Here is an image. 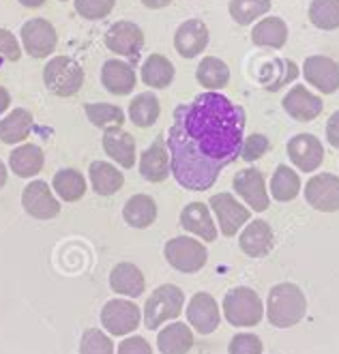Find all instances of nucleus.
I'll list each match as a JSON object with an SVG mask.
<instances>
[{
	"instance_id": "f257e3e1",
	"label": "nucleus",
	"mask_w": 339,
	"mask_h": 354,
	"mask_svg": "<svg viewBox=\"0 0 339 354\" xmlns=\"http://www.w3.org/2000/svg\"><path fill=\"white\" fill-rule=\"evenodd\" d=\"M245 112L221 93H202L174 112L167 133L170 168L181 187L204 192L241 153Z\"/></svg>"
},
{
	"instance_id": "f03ea898",
	"label": "nucleus",
	"mask_w": 339,
	"mask_h": 354,
	"mask_svg": "<svg viewBox=\"0 0 339 354\" xmlns=\"http://www.w3.org/2000/svg\"><path fill=\"white\" fill-rule=\"evenodd\" d=\"M307 311V299L296 283H277L266 299V318L273 326L290 328L299 324Z\"/></svg>"
},
{
	"instance_id": "7ed1b4c3",
	"label": "nucleus",
	"mask_w": 339,
	"mask_h": 354,
	"mask_svg": "<svg viewBox=\"0 0 339 354\" xmlns=\"http://www.w3.org/2000/svg\"><path fill=\"white\" fill-rule=\"evenodd\" d=\"M223 316L237 328L258 326L264 318V305L256 290L247 286H237L223 297Z\"/></svg>"
},
{
	"instance_id": "20e7f679",
	"label": "nucleus",
	"mask_w": 339,
	"mask_h": 354,
	"mask_svg": "<svg viewBox=\"0 0 339 354\" xmlns=\"http://www.w3.org/2000/svg\"><path fill=\"white\" fill-rule=\"evenodd\" d=\"M183 307H185L183 290L174 283H163L157 290H153V295L146 299L144 314H142L144 326L148 330H157L161 324L178 318Z\"/></svg>"
},
{
	"instance_id": "39448f33",
	"label": "nucleus",
	"mask_w": 339,
	"mask_h": 354,
	"mask_svg": "<svg viewBox=\"0 0 339 354\" xmlns=\"http://www.w3.org/2000/svg\"><path fill=\"white\" fill-rule=\"evenodd\" d=\"M44 84L56 97H73L84 84V69L75 58L54 56L44 67Z\"/></svg>"
},
{
	"instance_id": "423d86ee",
	"label": "nucleus",
	"mask_w": 339,
	"mask_h": 354,
	"mask_svg": "<svg viewBox=\"0 0 339 354\" xmlns=\"http://www.w3.org/2000/svg\"><path fill=\"white\" fill-rule=\"evenodd\" d=\"M167 264L181 273H198L208 262V249L192 236H174L163 247Z\"/></svg>"
},
{
	"instance_id": "0eeeda50",
	"label": "nucleus",
	"mask_w": 339,
	"mask_h": 354,
	"mask_svg": "<svg viewBox=\"0 0 339 354\" xmlns=\"http://www.w3.org/2000/svg\"><path fill=\"white\" fill-rule=\"evenodd\" d=\"M142 322V311L134 301L112 299L101 309V324L114 337H122L134 333Z\"/></svg>"
},
{
	"instance_id": "6e6552de",
	"label": "nucleus",
	"mask_w": 339,
	"mask_h": 354,
	"mask_svg": "<svg viewBox=\"0 0 339 354\" xmlns=\"http://www.w3.org/2000/svg\"><path fill=\"white\" fill-rule=\"evenodd\" d=\"M19 39H22V46H24L26 54L33 58H48L58 46L56 28H54V24L48 22L46 17L28 19V22L22 26Z\"/></svg>"
},
{
	"instance_id": "1a4fd4ad",
	"label": "nucleus",
	"mask_w": 339,
	"mask_h": 354,
	"mask_svg": "<svg viewBox=\"0 0 339 354\" xmlns=\"http://www.w3.org/2000/svg\"><path fill=\"white\" fill-rule=\"evenodd\" d=\"M208 208L215 213L217 223H219V232L223 236L239 234V230H243V225L249 223V217H251V213L232 194L213 196L208 202Z\"/></svg>"
},
{
	"instance_id": "9d476101",
	"label": "nucleus",
	"mask_w": 339,
	"mask_h": 354,
	"mask_svg": "<svg viewBox=\"0 0 339 354\" xmlns=\"http://www.w3.org/2000/svg\"><path fill=\"white\" fill-rule=\"evenodd\" d=\"M103 41H105V48L110 52L125 56V58H136L144 48V32L136 22L120 19V22H114L105 30Z\"/></svg>"
},
{
	"instance_id": "9b49d317",
	"label": "nucleus",
	"mask_w": 339,
	"mask_h": 354,
	"mask_svg": "<svg viewBox=\"0 0 339 354\" xmlns=\"http://www.w3.org/2000/svg\"><path fill=\"white\" fill-rule=\"evenodd\" d=\"M305 200L320 213L339 211V176L331 172L311 176L305 185Z\"/></svg>"
},
{
	"instance_id": "f8f14e48",
	"label": "nucleus",
	"mask_w": 339,
	"mask_h": 354,
	"mask_svg": "<svg viewBox=\"0 0 339 354\" xmlns=\"http://www.w3.org/2000/svg\"><path fill=\"white\" fill-rule=\"evenodd\" d=\"M303 77L318 93L333 95L339 91V65L322 54H313L303 62Z\"/></svg>"
},
{
	"instance_id": "ddd939ff",
	"label": "nucleus",
	"mask_w": 339,
	"mask_h": 354,
	"mask_svg": "<svg viewBox=\"0 0 339 354\" xmlns=\"http://www.w3.org/2000/svg\"><path fill=\"white\" fill-rule=\"evenodd\" d=\"M187 322L200 335L215 333L221 322V311L217 301L208 292H196L187 305Z\"/></svg>"
},
{
	"instance_id": "4468645a",
	"label": "nucleus",
	"mask_w": 339,
	"mask_h": 354,
	"mask_svg": "<svg viewBox=\"0 0 339 354\" xmlns=\"http://www.w3.org/2000/svg\"><path fill=\"white\" fill-rule=\"evenodd\" d=\"M22 206L30 217L41 221L54 219L60 213V204L50 192V185L46 180H33L26 185L22 194Z\"/></svg>"
},
{
	"instance_id": "2eb2a0df",
	"label": "nucleus",
	"mask_w": 339,
	"mask_h": 354,
	"mask_svg": "<svg viewBox=\"0 0 339 354\" xmlns=\"http://www.w3.org/2000/svg\"><path fill=\"white\" fill-rule=\"evenodd\" d=\"M235 192L247 202L249 208H253L256 213H262L271 204V196L266 194V183H264V174L258 168H245L241 170L235 180Z\"/></svg>"
},
{
	"instance_id": "dca6fc26",
	"label": "nucleus",
	"mask_w": 339,
	"mask_h": 354,
	"mask_svg": "<svg viewBox=\"0 0 339 354\" xmlns=\"http://www.w3.org/2000/svg\"><path fill=\"white\" fill-rule=\"evenodd\" d=\"M288 157L290 161L303 172H313L320 168L324 161V147L322 142L311 133H299L288 142Z\"/></svg>"
},
{
	"instance_id": "f3484780",
	"label": "nucleus",
	"mask_w": 339,
	"mask_h": 354,
	"mask_svg": "<svg viewBox=\"0 0 339 354\" xmlns=\"http://www.w3.org/2000/svg\"><path fill=\"white\" fill-rule=\"evenodd\" d=\"M282 106L286 110V114L299 122H309L313 118L320 116L322 112V99L318 97L315 93H311L307 86L303 84H296L292 86L284 99H282Z\"/></svg>"
},
{
	"instance_id": "a211bd4d",
	"label": "nucleus",
	"mask_w": 339,
	"mask_h": 354,
	"mask_svg": "<svg viewBox=\"0 0 339 354\" xmlns=\"http://www.w3.org/2000/svg\"><path fill=\"white\" fill-rule=\"evenodd\" d=\"M210 32L202 19H187L174 32V48L183 58H198L208 48Z\"/></svg>"
},
{
	"instance_id": "6ab92c4d",
	"label": "nucleus",
	"mask_w": 339,
	"mask_h": 354,
	"mask_svg": "<svg viewBox=\"0 0 339 354\" xmlns=\"http://www.w3.org/2000/svg\"><path fill=\"white\" fill-rule=\"evenodd\" d=\"M101 84L110 95L125 97L136 91L138 77H136V71L129 62L110 58V60H105L101 67Z\"/></svg>"
},
{
	"instance_id": "aec40b11",
	"label": "nucleus",
	"mask_w": 339,
	"mask_h": 354,
	"mask_svg": "<svg viewBox=\"0 0 339 354\" xmlns=\"http://www.w3.org/2000/svg\"><path fill=\"white\" fill-rule=\"evenodd\" d=\"M239 245L243 254L249 258H266L275 247V234L268 221L253 219L247 223V227L241 232Z\"/></svg>"
},
{
	"instance_id": "412c9836",
	"label": "nucleus",
	"mask_w": 339,
	"mask_h": 354,
	"mask_svg": "<svg viewBox=\"0 0 339 354\" xmlns=\"http://www.w3.org/2000/svg\"><path fill=\"white\" fill-rule=\"evenodd\" d=\"M181 225L187 232H192L198 239H202L204 243L217 241V234H219L217 225L213 221V215H210V208L204 202L187 204L181 211Z\"/></svg>"
},
{
	"instance_id": "4be33fe9",
	"label": "nucleus",
	"mask_w": 339,
	"mask_h": 354,
	"mask_svg": "<svg viewBox=\"0 0 339 354\" xmlns=\"http://www.w3.org/2000/svg\"><path fill=\"white\" fill-rule=\"evenodd\" d=\"M170 151L167 144L163 142V136H159L153 147H148L140 155V174L148 183H161L170 176Z\"/></svg>"
},
{
	"instance_id": "5701e85b",
	"label": "nucleus",
	"mask_w": 339,
	"mask_h": 354,
	"mask_svg": "<svg viewBox=\"0 0 339 354\" xmlns=\"http://www.w3.org/2000/svg\"><path fill=\"white\" fill-rule=\"evenodd\" d=\"M103 151L122 168L136 165V140L122 127H110L103 131Z\"/></svg>"
},
{
	"instance_id": "b1692460",
	"label": "nucleus",
	"mask_w": 339,
	"mask_h": 354,
	"mask_svg": "<svg viewBox=\"0 0 339 354\" xmlns=\"http://www.w3.org/2000/svg\"><path fill=\"white\" fill-rule=\"evenodd\" d=\"M110 288L114 290L116 295L138 299L144 292L146 281H144L142 270L136 264L120 262V264H116L112 268V273H110Z\"/></svg>"
},
{
	"instance_id": "393cba45",
	"label": "nucleus",
	"mask_w": 339,
	"mask_h": 354,
	"mask_svg": "<svg viewBox=\"0 0 339 354\" xmlns=\"http://www.w3.org/2000/svg\"><path fill=\"white\" fill-rule=\"evenodd\" d=\"M46 155L37 144H19L9 155V168L19 178H33L44 170Z\"/></svg>"
},
{
	"instance_id": "a878e982",
	"label": "nucleus",
	"mask_w": 339,
	"mask_h": 354,
	"mask_svg": "<svg viewBox=\"0 0 339 354\" xmlns=\"http://www.w3.org/2000/svg\"><path fill=\"white\" fill-rule=\"evenodd\" d=\"M251 41L258 48L282 50L288 41V24L277 15L262 17L260 22L251 28Z\"/></svg>"
},
{
	"instance_id": "bb28decb",
	"label": "nucleus",
	"mask_w": 339,
	"mask_h": 354,
	"mask_svg": "<svg viewBox=\"0 0 339 354\" xmlns=\"http://www.w3.org/2000/svg\"><path fill=\"white\" fill-rule=\"evenodd\" d=\"M194 348V330L185 322H170L157 335V350L161 354H187Z\"/></svg>"
},
{
	"instance_id": "cd10ccee",
	"label": "nucleus",
	"mask_w": 339,
	"mask_h": 354,
	"mask_svg": "<svg viewBox=\"0 0 339 354\" xmlns=\"http://www.w3.org/2000/svg\"><path fill=\"white\" fill-rule=\"evenodd\" d=\"M142 82L148 88H167L174 82L176 69L172 65V60L165 58L163 54H151L142 65Z\"/></svg>"
},
{
	"instance_id": "c85d7f7f",
	"label": "nucleus",
	"mask_w": 339,
	"mask_h": 354,
	"mask_svg": "<svg viewBox=\"0 0 339 354\" xmlns=\"http://www.w3.org/2000/svg\"><path fill=\"white\" fill-rule=\"evenodd\" d=\"M122 217H125L127 225L136 227V230L153 225L157 219V202L146 194L131 196L122 206Z\"/></svg>"
},
{
	"instance_id": "c756f323",
	"label": "nucleus",
	"mask_w": 339,
	"mask_h": 354,
	"mask_svg": "<svg viewBox=\"0 0 339 354\" xmlns=\"http://www.w3.org/2000/svg\"><path fill=\"white\" fill-rule=\"evenodd\" d=\"M35 118L28 110L15 108L3 120H0V142L3 144H19L33 131Z\"/></svg>"
},
{
	"instance_id": "7c9ffc66",
	"label": "nucleus",
	"mask_w": 339,
	"mask_h": 354,
	"mask_svg": "<svg viewBox=\"0 0 339 354\" xmlns=\"http://www.w3.org/2000/svg\"><path fill=\"white\" fill-rule=\"evenodd\" d=\"M89 178L95 194L99 196H114L125 185V176L118 172L116 165L108 161H93L89 168Z\"/></svg>"
},
{
	"instance_id": "2f4dec72",
	"label": "nucleus",
	"mask_w": 339,
	"mask_h": 354,
	"mask_svg": "<svg viewBox=\"0 0 339 354\" xmlns=\"http://www.w3.org/2000/svg\"><path fill=\"white\" fill-rule=\"evenodd\" d=\"M198 84L206 91H223L230 82V67L217 56H206L196 69Z\"/></svg>"
},
{
	"instance_id": "473e14b6",
	"label": "nucleus",
	"mask_w": 339,
	"mask_h": 354,
	"mask_svg": "<svg viewBox=\"0 0 339 354\" xmlns=\"http://www.w3.org/2000/svg\"><path fill=\"white\" fill-rule=\"evenodd\" d=\"M161 114V103L155 93H140L129 103V118L136 127H153Z\"/></svg>"
},
{
	"instance_id": "72a5a7b5",
	"label": "nucleus",
	"mask_w": 339,
	"mask_h": 354,
	"mask_svg": "<svg viewBox=\"0 0 339 354\" xmlns=\"http://www.w3.org/2000/svg\"><path fill=\"white\" fill-rule=\"evenodd\" d=\"M54 192L56 196H60L65 202H77L86 194V178H84L82 172L73 170V168H65L58 170L54 174Z\"/></svg>"
},
{
	"instance_id": "f704fd0d",
	"label": "nucleus",
	"mask_w": 339,
	"mask_h": 354,
	"mask_svg": "<svg viewBox=\"0 0 339 354\" xmlns=\"http://www.w3.org/2000/svg\"><path fill=\"white\" fill-rule=\"evenodd\" d=\"M301 192V178L288 165H277L271 178V196L277 202H292Z\"/></svg>"
},
{
	"instance_id": "c9c22d12",
	"label": "nucleus",
	"mask_w": 339,
	"mask_h": 354,
	"mask_svg": "<svg viewBox=\"0 0 339 354\" xmlns=\"http://www.w3.org/2000/svg\"><path fill=\"white\" fill-rule=\"evenodd\" d=\"M230 17L241 26H249L271 11V0H230Z\"/></svg>"
},
{
	"instance_id": "e433bc0d",
	"label": "nucleus",
	"mask_w": 339,
	"mask_h": 354,
	"mask_svg": "<svg viewBox=\"0 0 339 354\" xmlns=\"http://www.w3.org/2000/svg\"><path fill=\"white\" fill-rule=\"evenodd\" d=\"M309 22L318 30H337L339 28V0H311Z\"/></svg>"
},
{
	"instance_id": "4c0bfd02",
	"label": "nucleus",
	"mask_w": 339,
	"mask_h": 354,
	"mask_svg": "<svg viewBox=\"0 0 339 354\" xmlns=\"http://www.w3.org/2000/svg\"><path fill=\"white\" fill-rule=\"evenodd\" d=\"M84 110H86V116L95 127L103 131L110 127H122L125 122V112L114 103H86Z\"/></svg>"
},
{
	"instance_id": "58836bf2",
	"label": "nucleus",
	"mask_w": 339,
	"mask_h": 354,
	"mask_svg": "<svg viewBox=\"0 0 339 354\" xmlns=\"http://www.w3.org/2000/svg\"><path fill=\"white\" fill-rule=\"evenodd\" d=\"M114 342L101 328H89L80 339V354H114Z\"/></svg>"
},
{
	"instance_id": "ea45409f",
	"label": "nucleus",
	"mask_w": 339,
	"mask_h": 354,
	"mask_svg": "<svg viewBox=\"0 0 339 354\" xmlns=\"http://www.w3.org/2000/svg\"><path fill=\"white\" fill-rule=\"evenodd\" d=\"M116 0H75V11L84 19H103L112 13Z\"/></svg>"
},
{
	"instance_id": "a19ab883",
	"label": "nucleus",
	"mask_w": 339,
	"mask_h": 354,
	"mask_svg": "<svg viewBox=\"0 0 339 354\" xmlns=\"http://www.w3.org/2000/svg\"><path fill=\"white\" fill-rule=\"evenodd\" d=\"M268 149H271V142L264 133H251L243 140L239 157L243 161H258L260 157L268 153Z\"/></svg>"
},
{
	"instance_id": "79ce46f5",
	"label": "nucleus",
	"mask_w": 339,
	"mask_h": 354,
	"mask_svg": "<svg viewBox=\"0 0 339 354\" xmlns=\"http://www.w3.org/2000/svg\"><path fill=\"white\" fill-rule=\"evenodd\" d=\"M264 352V346H262V339L258 335H253V333H239L230 339V346H228V354H262Z\"/></svg>"
},
{
	"instance_id": "37998d69",
	"label": "nucleus",
	"mask_w": 339,
	"mask_h": 354,
	"mask_svg": "<svg viewBox=\"0 0 339 354\" xmlns=\"http://www.w3.org/2000/svg\"><path fill=\"white\" fill-rule=\"evenodd\" d=\"M22 56V48L15 35L7 28H0V62H17Z\"/></svg>"
},
{
	"instance_id": "c03bdc74",
	"label": "nucleus",
	"mask_w": 339,
	"mask_h": 354,
	"mask_svg": "<svg viewBox=\"0 0 339 354\" xmlns=\"http://www.w3.org/2000/svg\"><path fill=\"white\" fill-rule=\"evenodd\" d=\"M277 69H280V60L266 62V65L262 67V71H260V80H264L266 75H271V77L280 75V86H284V84H288V82L296 80V75H299V69H296L294 62H288V67H286V71H284V73H282V71H277Z\"/></svg>"
},
{
	"instance_id": "a18cd8bd",
	"label": "nucleus",
	"mask_w": 339,
	"mask_h": 354,
	"mask_svg": "<svg viewBox=\"0 0 339 354\" xmlns=\"http://www.w3.org/2000/svg\"><path fill=\"white\" fill-rule=\"evenodd\" d=\"M116 354H153V348L144 337L140 335H131L118 344V352Z\"/></svg>"
},
{
	"instance_id": "49530a36",
	"label": "nucleus",
	"mask_w": 339,
	"mask_h": 354,
	"mask_svg": "<svg viewBox=\"0 0 339 354\" xmlns=\"http://www.w3.org/2000/svg\"><path fill=\"white\" fill-rule=\"evenodd\" d=\"M327 140L335 149H339V110L333 112L331 118L327 120Z\"/></svg>"
},
{
	"instance_id": "de8ad7c7",
	"label": "nucleus",
	"mask_w": 339,
	"mask_h": 354,
	"mask_svg": "<svg viewBox=\"0 0 339 354\" xmlns=\"http://www.w3.org/2000/svg\"><path fill=\"white\" fill-rule=\"evenodd\" d=\"M11 106V95L5 86H0V114H5Z\"/></svg>"
},
{
	"instance_id": "09e8293b",
	"label": "nucleus",
	"mask_w": 339,
	"mask_h": 354,
	"mask_svg": "<svg viewBox=\"0 0 339 354\" xmlns=\"http://www.w3.org/2000/svg\"><path fill=\"white\" fill-rule=\"evenodd\" d=\"M172 0H142V5L148 7V9H163V7H170Z\"/></svg>"
},
{
	"instance_id": "8fccbe9b",
	"label": "nucleus",
	"mask_w": 339,
	"mask_h": 354,
	"mask_svg": "<svg viewBox=\"0 0 339 354\" xmlns=\"http://www.w3.org/2000/svg\"><path fill=\"white\" fill-rule=\"evenodd\" d=\"M22 7H28V9H37V7H44L46 0H17Z\"/></svg>"
},
{
	"instance_id": "3c124183",
	"label": "nucleus",
	"mask_w": 339,
	"mask_h": 354,
	"mask_svg": "<svg viewBox=\"0 0 339 354\" xmlns=\"http://www.w3.org/2000/svg\"><path fill=\"white\" fill-rule=\"evenodd\" d=\"M5 183H7V168H5V163L0 161V189L5 187Z\"/></svg>"
},
{
	"instance_id": "603ef678",
	"label": "nucleus",
	"mask_w": 339,
	"mask_h": 354,
	"mask_svg": "<svg viewBox=\"0 0 339 354\" xmlns=\"http://www.w3.org/2000/svg\"><path fill=\"white\" fill-rule=\"evenodd\" d=\"M60 3H67V0H60Z\"/></svg>"
}]
</instances>
